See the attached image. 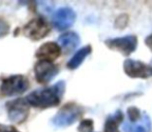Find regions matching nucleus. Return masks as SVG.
Returning a JSON list of instances; mask_svg holds the SVG:
<instances>
[{
  "label": "nucleus",
  "instance_id": "obj_4",
  "mask_svg": "<svg viewBox=\"0 0 152 132\" xmlns=\"http://www.w3.org/2000/svg\"><path fill=\"white\" fill-rule=\"evenodd\" d=\"M28 89V81L23 75H12L3 81L1 91L6 96L23 93Z\"/></svg>",
  "mask_w": 152,
  "mask_h": 132
},
{
  "label": "nucleus",
  "instance_id": "obj_14",
  "mask_svg": "<svg viewBox=\"0 0 152 132\" xmlns=\"http://www.w3.org/2000/svg\"><path fill=\"white\" fill-rule=\"evenodd\" d=\"M123 120V115L120 110L116 112L114 115H111L108 118L104 125V132H119L118 125Z\"/></svg>",
  "mask_w": 152,
  "mask_h": 132
},
{
  "label": "nucleus",
  "instance_id": "obj_17",
  "mask_svg": "<svg viewBox=\"0 0 152 132\" xmlns=\"http://www.w3.org/2000/svg\"><path fill=\"white\" fill-rule=\"evenodd\" d=\"M127 24V16L122 15V16L118 17V19L116 20V27L119 28H124Z\"/></svg>",
  "mask_w": 152,
  "mask_h": 132
},
{
  "label": "nucleus",
  "instance_id": "obj_20",
  "mask_svg": "<svg viewBox=\"0 0 152 132\" xmlns=\"http://www.w3.org/2000/svg\"><path fill=\"white\" fill-rule=\"evenodd\" d=\"M145 44H146V46L152 51V34H150L149 36H147L146 39H145Z\"/></svg>",
  "mask_w": 152,
  "mask_h": 132
},
{
  "label": "nucleus",
  "instance_id": "obj_2",
  "mask_svg": "<svg viewBox=\"0 0 152 132\" xmlns=\"http://www.w3.org/2000/svg\"><path fill=\"white\" fill-rule=\"evenodd\" d=\"M83 114L80 106L75 103H68L56 114L52 119V123L57 127H66L75 123Z\"/></svg>",
  "mask_w": 152,
  "mask_h": 132
},
{
  "label": "nucleus",
  "instance_id": "obj_15",
  "mask_svg": "<svg viewBox=\"0 0 152 132\" xmlns=\"http://www.w3.org/2000/svg\"><path fill=\"white\" fill-rule=\"evenodd\" d=\"M127 116L129 119L130 123H137L139 120L143 118V115L141 114L140 110H138L137 107H129L127 110Z\"/></svg>",
  "mask_w": 152,
  "mask_h": 132
},
{
  "label": "nucleus",
  "instance_id": "obj_7",
  "mask_svg": "<svg viewBox=\"0 0 152 132\" xmlns=\"http://www.w3.org/2000/svg\"><path fill=\"white\" fill-rule=\"evenodd\" d=\"M34 72L37 82H39L40 84H47L56 76V74L58 73V68L49 61L39 60L35 64Z\"/></svg>",
  "mask_w": 152,
  "mask_h": 132
},
{
  "label": "nucleus",
  "instance_id": "obj_13",
  "mask_svg": "<svg viewBox=\"0 0 152 132\" xmlns=\"http://www.w3.org/2000/svg\"><path fill=\"white\" fill-rule=\"evenodd\" d=\"M90 53H91L90 46H84V48H82L74 55V57H72L69 61H68L67 67L69 68V69H76V68H78L79 66L81 65V63L84 61V59L86 58Z\"/></svg>",
  "mask_w": 152,
  "mask_h": 132
},
{
  "label": "nucleus",
  "instance_id": "obj_6",
  "mask_svg": "<svg viewBox=\"0 0 152 132\" xmlns=\"http://www.w3.org/2000/svg\"><path fill=\"white\" fill-rule=\"evenodd\" d=\"M7 110L8 118L12 122L17 123V124L22 123L26 120L28 116V102L26 101V99L19 98L7 103Z\"/></svg>",
  "mask_w": 152,
  "mask_h": 132
},
{
  "label": "nucleus",
  "instance_id": "obj_11",
  "mask_svg": "<svg viewBox=\"0 0 152 132\" xmlns=\"http://www.w3.org/2000/svg\"><path fill=\"white\" fill-rule=\"evenodd\" d=\"M58 44L65 53H70L80 44V37L75 32H67L62 34L58 38Z\"/></svg>",
  "mask_w": 152,
  "mask_h": 132
},
{
  "label": "nucleus",
  "instance_id": "obj_5",
  "mask_svg": "<svg viewBox=\"0 0 152 132\" xmlns=\"http://www.w3.org/2000/svg\"><path fill=\"white\" fill-rule=\"evenodd\" d=\"M137 37L134 35H128L124 37L113 38L106 41V44L110 49L115 51H118L124 56L130 55L137 48Z\"/></svg>",
  "mask_w": 152,
  "mask_h": 132
},
{
  "label": "nucleus",
  "instance_id": "obj_10",
  "mask_svg": "<svg viewBox=\"0 0 152 132\" xmlns=\"http://www.w3.org/2000/svg\"><path fill=\"white\" fill-rule=\"evenodd\" d=\"M60 46L56 42H47V44H44L39 46V49L36 51L35 56L39 58L40 60L51 62V61L58 58L60 56Z\"/></svg>",
  "mask_w": 152,
  "mask_h": 132
},
{
  "label": "nucleus",
  "instance_id": "obj_8",
  "mask_svg": "<svg viewBox=\"0 0 152 132\" xmlns=\"http://www.w3.org/2000/svg\"><path fill=\"white\" fill-rule=\"evenodd\" d=\"M124 71L130 78H146L152 76V66L142 63L140 61L127 59L124 62Z\"/></svg>",
  "mask_w": 152,
  "mask_h": 132
},
{
  "label": "nucleus",
  "instance_id": "obj_12",
  "mask_svg": "<svg viewBox=\"0 0 152 132\" xmlns=\"http://www.w3.org/2000/svg\"><path fill=\"white\" fill-rule=\"evenodd\" d=\"M151 129V122L149 117L144 115L140 123H127L123 125V130L126 132H149Z\"/></svg>",
  "mask_w": 152,
  "mask_h": 132
},
{
  "label": "nucleus",
  "instance_id": "obj_1",
  "mask_svg": "<svg viewBox=\"0 0 152 132\" xmlns=\"http://www.w3.org/2000/svg\"><path fill=\"white\" fill-rule=\"evenodd\" d=\"M64 89H65L64 82H58L50 88L33 91L25 99L28 104L35 107L48 108L51 106H56L60 102L64 93Z\"/></svg>",
  "mask_w": 152,
  "mask_h": 132
},
{
  "label": "nucleus",
  "instance_id": "obj_18",
  "mask_svg": "<svg viewBox=\"0 0 152 132\" xmlns=\"http://www.w3.org/2000/svg\"><path fill=\"white\" fill-rule=\"evenodd\" d=\"M7 31H8V25L3 20L0 19V36L5 35L7 33Z\"/></svg>",
  "mask_w": 152,
  "mask_h": 132
},
{
  "label": "nucleus",
  "instance_id": "obj_16",
  "mask_svg": "<svg viewBox=\"0 0 152 132\" xmlns=\"http://www.w3.org/2000/svg\"><path fill=\"white\" fill-rule=\"evenodd\" d=\"M78 130L80 132H92V130H93V122H92V120H89V119L83 120L81 122L80 126H79Z\"/></svg>",
  "mask_w": 152,
  "mask_h": 132
},
{
  "label": "nucleus",
  "instance_id": "obj_3",
  "mask_svg": "<svg viewBox=\"0 0 152 132\" xmlns=\"http://www.w3.org/2000/svg\"><path fill=\"white\" fill-rule=\"evenodd\" d=\"M50 31V26L44 18H35L25 25L23 33L33 40L44 38Z\"/></svg>",
  "mask_w": 152,
  "mask_h": 132
},
{
  "label": "nucleus",
  "instance_id": "obj_9",
  "mask_svg": "<svg viewBox=\"0 0 152 132\" xmlns=\"http://www.w3.org/2000/svg\"><path fill=\"white\" fill-rule=\"evenodd\" d=\"M76 14L69 7L59 8L53 16V25L58 30H65L74 24Z\"/></svg>",
  "mask_w": 152,
  "mask_h": 132
},
{
  "label": "nucleus",
  "instance_id": "obj_19",
  "mask_svg": "<svg viewBox=\"0 0 152 132\" xmlns=\"http://www.w3.org/2000/svg\"><path fill=\"white\" fill-rule=\"evenodd\" d=\"M0 132H18L14 127L10 126H3V125H0Z\"/></svg>",
  "mask_w": 152,
  "mask_h": 132
}]
</instances>
